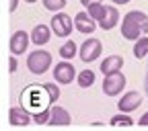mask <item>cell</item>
Masks as SVG:
<instances>
[{
    "label": "cell",
    "mask_w": 148,
    "mask_h": 131,
    "mask_svg": "<svg viewBox=\"0 0 148 131\" xmlns=\"http://www.w3.org/2000/svg\"><path fill=\"white\" fill-rule=\"evenodd\" d=\"M16 66H18V64H16V58L10 53V60H8V72H10V74H14V72H16Z\"/></svg>",
    "instance_id": "obj_24"
},
{
    "label": "cell",
    "mask_w": 148,
    "mask_h": 131,
    "mask_svg": "<svg viewBox=\"0 0 148 131\" xmlns=\"http://www.w3.org/2000/svg\"><path fill=\"white\" fill-rule=\"evenodd\" d=\"M51 66V53L45 51V49H35L29 53L27 58V68L31 74H35V76H41V74H45Z\"/></svg>",
    "instance_id": "obj_3"
},
{
    "label": "cell",
    "mask_w": 148,
    "mask_h": 131,
    "mask_svg": "<svg viewBox=\"0 0 148 131\" xmlns=\"http://www.w3.org/2000/svg\"><path fill=\"white\" fill-rule=\"evenodd\" d=\"M119 23V12H117V8L115 6H107V10H105V16L101 18V21L97 23L103 31H111L115 25Z\"/></svg>",
    "instance_id": "obj_14"
},
{
    "label": "cell",
    "mask_w": 148,
    "mask_h": 131,
    "mask_svg": "<svg viewBox=\"0 0 148 131\" xmlns=\"http://www.w3.org/2000/svg\"><path fill=\"white\" fill-rule=\"evenodd\" d=\"M72 18L66 14V12H56L53 16H51V33L53 35H58V37H68L70 33H72Z\"/></svg>",
    "instance_id": "obj_6"
},
{
    "label": "cell",
    "mask_w": 148,
    "mask_h": 131,
    "mask_svg": "<svg viewBox=\"0 0 148 131\" xmlns=\"http://www.w3.org/2000/svg\"><path fill=\"white\" fill-rule=\"evenodd\" d=\"M146 55H148V35H142L140 39H136V45H134V58L144 60Z\"/></svg>",
    "instance_id": "obj_16"
},
{
    "label": "cell",
    "mask_w": 148,
    "mask_h": 131,
    "mask_svg": "<svg viewBox=\"0 0 148 131\" xmlns=\"http://www.w3.org/2000/svg\"><path fill=\"white\" fill-rule=\"evenodd\" d=\"M72 123V119H70V113L64 109V107H58V105H53V107H49V121H47V125H51V127H58V125H70Z\"/></svg>",
    "instance_id": "obj_10"
},
{
    "label": "cell",
    "mask_w": 148,
    "mask_h": 131,
    "mask_svg": "<svg viewBox=\"0 0 148 131\" xmlns=\"http://www.w3.org/2000/svg\"><path fill=\"white\" fill-rule=\"evenodd\" d=\"M21 102L31 115L39 113V111H43V109H47L51 105L45 86H39V84H31L29 88H25L23 94H21Z\"/></svg>",
    "instance_id": "obj_2"
},
{
    "label": "cell",
    "mask_w": 148,
    "mask_h": 131,
    "mask_svg": "<svg viewBox=\"0 0 148 131\" xmlns=\"http://www.w3.org/2000/svg\"><path fill=\"white\" fill-rule=\"evenodd\" d=\"M33 121V115L29 113V111L25 107H12L8 111V123L12 127H25Z\"/></svg>",
    "instance_id": "obj_9"
},
{
    "label": "cell",
    "mask_w": 148,
    "mask_h": 131,
    "mask_svg": "<svg viewBox=\"0 0 148 131\" xmlns=\"http://www.w3.org/2000/svg\"><path fill=\"white\" fill-rule=\"evenodd\" d=\"M16 6H18V0H10V4H8V12L12 14V12L16 10Z\"/></svg>",
    "instance_id": "obj_26"
},
{
    "label": "cell",
    "mask_w": 148,
    "mask_h": 131,
    "mask_svg": "<svg viewBox=\"0 0 148 131\" xmlns=\"http://www.w3.org/2000/svg\"><path fill=\"white\" fill-rule=\"evenodd\" d=\"M47 121H49V107L43 109V111H39V113H33V123H37V125H45Z\"/></svg>",
    "instance_id": "obj_23"
},
{
    "label": "cell",
    "mask_w": 148,
    "mask_h": 131,
    "mask_svg": "<svg viewBox=\"0 0 148 131\" xmlns=\"http://www.w3.org/2000/svg\"><path fill=\"white\" fill-rule=\"evenodd\" d=\"M111 2H115V4H127L130 0H111Z\"/></svg>",
    "instance_id": "obj_28"
},
{
    "label": "cell",
    "mask_w": 148,
    "mask_h": 131,
    "mask_svg": "<svg viewBox=\"0 0 148 131\" xmlns=\"http://www.w3.org/2000/svg\"><path fill=\"white\" fill-rule=\"evenodd\" d=\"M41 2H43L45 10L58 12V10H64V6H66V2H68V0H41Z\"/></svg>",
    "instance_id": "obj_21"
},
{
    "label": "cell",
    "mask_w": 148,
    "mask_h": 131,
    "mask_svg": "<svg viewBox=\"0 0 148 131\" xmlns=\"http://www.w3.org/2000/svg\"><path fill=\"white\" fill-rule=\"evenodd\" d=\"M27 47H29V35L25 31L12 33V37H10V53L12 55H21V53L27 51Z\"/></svg>",
    "instance_id": "obj_12"
},
{
    "label": "cell",
    "mask_w": 148,
    "mask_h": 131,
    "mask_svg": "<svg viewBox=\"0 0 148 131\" xmlns=\"http://www.w3.org/2000/svg\"><path fill=\"white\" fill-rule=\"evenodd\" d=\"M148 33V14L142 10H130L121 21V37L127 41H136Z\"/></svg>",
    "instance_id": "obj_1"
},
{
    "label": "cell",
    "mask_w": 148,
    "mask_h": 131,
    "mask_svg": "<svg viewBox=\"0 0 148 131\" xmlns=\"http://www.w3.org/2000/svg\"><path fill=\"white\" fill-rule=\"evenodd\" d=\"M103 53V43L99 39H95V37H90V39H86L80 49H78V55H80V60L84 64H90V62H95L99 55Z\"/></svg>",
    "instance_id": "obj_5"
},
{
    "label": "cell",
    "mask_w": 148,
    "mask_h": 131,
    "mask_svg": "<svg viewBox=\"0 0 148 131\" xmlns=\"http://www.w3.org/2000/svg\"><path fill=\"white\" fill-rule=\"evenodd\" d=\"M43 86H45V90H47V96H49V102L53 105L56 100L60 98V88H58V84H49V82H47V84H43Z\"/></svg>",
    "instance_id": "obj_22"
},
{
    "label": "cell",
    "mask_w": 148,
    "mask_h": 131,
    "mask_svg": "<svg viewBox=\"0 0 148 131\" xmlns=\"http://www.w3.org/2000/svg\"><path fill=\"white\" fill-rule=\"evenodd\" d=\"M49 37H51V27H47V25H35L31 31V41L39 47L49 41Z\"/></svg>",
    "instance_id": "obj_13"
},
{
    "label": "cell",
    "mask_w": 148,
    "mask_h": 131,
    "mask_svg": "<svg viewBox=\"0 0 148 131\" xmlns=\"http://www.w3.org/2000/svg\"><path fill=\"white\" fill-rule=\"evenodd\" d=\"M146 92H148V74H146Z\"/></svg>",
    "instance_id": "obj_29"
},
{
    "label": "cell",
    "mask_w": 148,
    "mask_h": 131,
    "mask_svg": "<svg viewBox=\"0 0 148 131\" xmlns=\"http://www.w3.org/2000/svg\"><path fill=\"white\" fill-rule=\"evenodd\" d=\"M142 105V94L136 90H127L125 94L117 100V109L119 113H134V111Z\"/></svg>",
    "instance_id": "obj_8"
},
{
    "label": "cell",
    "mask_w": 148,
    "mask_h": 131,
    "mask_svg": "<svg viewBox=\"0 0 148 131\" xmlns=\"http://www.w3.org/2000/svg\"><path fill=\"white\" fill-rule=\"evenodd\" d=\"M74 27L78 29V33H95V27H97V21L92 18L88 12H78L76 16H74Z\"/></svg>",
    "instance_id": "obj_11"
},
{
    "label": "cell",
    "mask_w": 148,
    "mask_h": 131,
    "mask_svg": "<svg viewBox=\"0 0 148 131\" xmlns=\"http://www.w3.org/2000/svg\"><path fill=\"white\" fill-rule=\"evenodd\" d=\"M138 125H142V127H148V111L140 117V121H138Z\"/></svg>",
    "instance_id": "obj_25"
},
{
    "label": "cell",
    "mask_w": 148,
    "mask_h": 131,
    "mask_svg": "<svg viewBox=\"0 0 148 131\" xmlns=\"http://www.w3.org/2000/svg\"><path fill=\"white\" fill-rule=\"evenodd\" d=\"M95 84V72L92 70H82L78 72V86L80 88H88Z\"/></svg>",
    "instance_id": "obj_18"
},
{
    "label": "cell",
    "mask_w": 148,
    "mask_h": 131,
    "mask_svg": "<svg viewBox=\"0 0 148 131\" xmlns=\"http://www.w3.org/2000/svg\"><path fill=\"white\" fill-rule=\"evenodd\" d=\"M111 125L113 127H132L134 121H132V117H130L127 113H123V115H115L113 119H111Z\"/></svg>",
    "instance_id": "obj_20"
},
{
    "label": "cell",
    "mask_w": 148,
    "mask_h": 131,
    "mask_svg": "<svg viewBox=\"0 0 148 131\" xmlns=\"http://www.w3.org/2000/svg\"><path fill=\"white\" fill-rule=\"evenodd\" d=\"M105 10H107V6H105L103 2H92V4H88V6H86V12H88L92 18H95L97 23L105 16Z\"/></svg>",
    "instance_id": "obj_17"
},
{
    "label": "cell",
    "mask_w": 148,
    "mask_h": 131,
    "mask_svg": "<svg viewBox=\"0 0 148 131\" xmlns=\"http://www.w3.org/2000/svg\"><path fill=\"white\" fill-rule=\"evenodd\" d=\"M121 68H123V58H121V55H109V58H105L103 64H101V72L103 74L119 72Z\"/></svg>",
    "instance_id": "obj_15"
},
{
    "label": "cell",
    "mask_w": 148,
    "mask_h": 131,
    "mask_svg": "<svg viewBox=\"0 0 148 131\" xmlns=\"http://www.w3.org/2000/svg\"><path fill=\"white\" fill-rule=\"evenodd\" d=\"M25 2H29V4H33V2H37V0H25Z\"/></svg>",
    "instance_id": "obj_30"
},
{
    "label": "cell",
    "mask_w": 148,
    "mask_h": 131,
    "mask_svg": "<svg viewBox=\"0 0 148 131\" xmlns=\"http://www.w3.org/2000/svg\"><path fill=\"white\" fill-rule=\"evenodd\" d=\"M92 2H101V0H80L82 6H88V4H92Z\"/></svg>",
    "instance_id": "obj_27"
},
{
    "label": "cell",
    "mask_w": 148,
    "mask_h": 131,
    "mask_svg": "<svg viewBox=\"0 0 148 131\" xmlns=\"http://www.w3.org/2000/svg\"><path fill=\"white\" fill-rule=\"evenodd\" d=\"M74 78H76V70L68 60L60 62L53 68V80L58 84H70V82H74Z\"/></svg>",
    "instance_id": "obj_7"
},
{
    "label": "cell",
    "mask_w": 148,
    "mask_h": 131,
    "mask_svg": "<svg viewBox=\"0 0 148 131\" xmlns=\"http://www.w3.org/2000/svg\"><path fill=\"white\" fill-rule=\"evenodd\" d=\"M58 51H60V55H62V60H72L74 55L78 53V51H76V43H74V41H66Z\"/></svg>",
    "instance_id": "obj_19"
},
{
    "label": "cell",
    "mask_w": 148,
    "mask_h": 131,
    "mask_svg": "<svg viewBox=\"0 0 148 131\" xmlns=\"http://www.w3.org/2000/svg\"><path fill=\"white\" fill-rule=\"evenodd\" d=\"M125 88V76L119 72H111L105 74V80H103V92L107 96H119Z\"/></svg>",
    "instance_id": "obj_4"
}]
</instances>
